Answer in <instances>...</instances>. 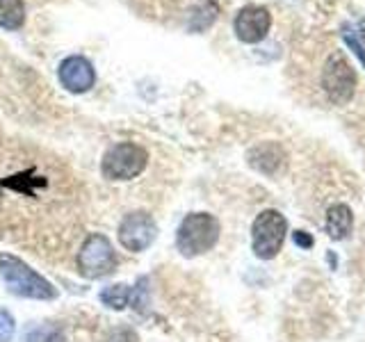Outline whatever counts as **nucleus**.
I'll list each match as a JSON object with an SVG mask.
<instances>
[{
  "instance_id": "f257e3e1",
  "label": "nucleus",
  "mask_w": 365,
  "mask_h": 342,
  "mask_svg": "<svg viewBox=\"0 0 365 342\" xmlns=\"http://www.w3.org/2000/svg\"><path fill=\"white\" fill-rule=\"evenodd\" d=\"M0 274L7 285V290L23 299H39L48 301L57 296V290L53 288L51 281H46L41 274L30 269L26 262L16 256L0 254Z\"/></svg>"
},
{
  "instance_id": "f03ea898",
  "label": "nucleus",
  "mask_w": 365,
  "mask_h": 342,
  "mask_svg": "<svg viewBox=\"0 0 365 342\" xmlns=\"http://www.w3.org/2000/svg\"><path fill=\"white\" fill-rule=\"evenodd\" d=\"M222 226L208 212H192L180 222L176 231V247L185 258L201 256L210 251L220 239Z\"/></svg>"
},
{
  "instance_id": "7ed1b4c3",
  "label": "nucleus",
  "mask_w": 365,
  "mask_h": 342,
  "mask_svg": "<svg viewBox=\"0 0 365 342\" xmlns=\"http://www.w3.org/2000/svg\"><path fill=\"white\" fill-rule=\"evenodd\" d=\"M148 165L146 148L135 142H119L103 155L101 174L108 180H133L142 174Z\"/></svg>"
},
{
  "instance_id": "20e7f679",
  "label": "nucleus",
  "mask_w": 365,
  "mask_h": 342,
  "mask_svg": "<svg viewBox=\"0 0 365 342\" xmlns=\"http://www.w3.org/2000/svg\"><path fill=\"white\" fill-rule=\"evenodd\" d=\"M285 233H288L285 217L279 210H262L251 226V249L260 260H272L281 251Z\"/></svg>"
},
{
  "instance_id": "39448f33",
  "label": "nucleus",
  "mask_w": 365,
  "mask_h": 342,
  "mask_svg": "<svg viewBox=\"0 0 365 342\" xmlns=\"http://www.w3.org/2000/svg\"><path fill=\"white\" fill-rule=\"evenodd\" d=\"M322 89L336 105L349 103L354 91H356V73L340 51L331 55L322 68Z\"/></svg>"
},
{
  "instance_id": "423d86ee",
  "label": "nucleus",
  "mask_w": 365,
  "mask_h": 342,
  "mask_svg": "<svg viewBox=\"0 0 365 342\" xmlns=\"http://www.w3.org/2000/svg\"><path fill=\"white\" fill-rule=\"evenodd\" d=\"M78 267L87 279H103L117 269V254L106 235H89L78 254Z\"/></svg>"
},
{
  "instance_id": "0eeeda50",
  "label": "nucleus",
  "mask_w": 365,
  "mask_h": 342,
  "mask_svg": "<svg viewBox=\"0 0 365 342\" xmlns=\"http://www.w3.org/2000/svg\"><path fill=\"white\" fill-rule=\"evenodd\" d=\"M158 235V226L151 214L146 212H128L119 224V242L125 251L140 254L153 244Z\"/></svg>"
},
{
  "instance_id": "6e6552de",
  "label": "nucleus",
  "mask_w": 365,
  "mask_h": 342,
  "mask_svg": "<svg viewBox=\"0 0 365 342\" xmlns=\"http://www.w3.org/2000/svg\"><path fill=\"white\" fill-rule=\"evenodd\" d=\"M272 28V14L267 7L260 5H245L237 11V16L233 21L235 37L242 43H258L267 37V32Z\"/></svg>"
},
{
  "instance_id": "1a4fd4ad",
  "label": "nucleus",
  "mask_w": 365,
  "mask_h": 342,
  "mask_svg": "<svg viewBox=\"0 0 365 342\" xmlns=\"http://www.w3.org/2000/svg\"><path fill=\"white\" fill-rule=\"evenodd\" d=\"M57 78L66 91L71 94H85L96 83V71L91 66L89 60H85L83 55H71L62 60L60 68H57Z\"/></svg>"
},
{
  "instance_id": "9d476101",
  "label": "nucleus",
  "mask_w": 365,
  "mask_h": 342,
  "mask_svg": "<svg viewBox=\"0 0 365 342\" xmlns=\"http://www.w3.org/2000/svg\"><path fill=\"white\" fill-rule=\"evenodd\" d=\"M283 160H285V155L281 151V146L274 144V142L260 144V146L249 151V165L258 171H262V174H274V171H279Z\"/></svg>"
},
{
  "instance_id": "9b49d317",
  "label": "nucleus",
  "mask_w": 365,
  "mask_h": 342,
  "mask_svg": "<svg viewBox=\"0 0 365 342\" xmlns=\"http://www.w3.org/2000/svg\"><path fill=\"white\" fill-rule=\"evenodd\" d=\"M354 228V214L345 203H336L327 210V233L334 239H345Z\"/></svg>"
},
{
  "instance_id": "f8f14e48",
  "label": "nucleus",
  "mask_w": 365,
  "mask_h": 342,
  "mask_svg": "<svg viewBox=\"0 0 365 342\" xmlns=\"http://www.w3.org/2000/svg\"><path fill=\"white\" fill-rule=\"evenodd\" d=\"M26 23V5L23 0H0V28L19 30Z\"/></svg>"
},
{
  "instance_id": "ddd939ff",
  "label": "nucleus",
  "mask_w": 365,
  "mask_h": 342,
  "mask_svg": "<svg viewBox=\"0 0 365 342\" xmlns=\"http://www.w3.org/2000/svg\"><path fill=\"white\" fill-rule=\"evenodd\" d=\"M130 299H133V290L128 285H110V288L101 292V301L110 306L112 311H123L130 304Z\"/></svg>"
},
{
  "instance_id": "4468645a",
  "label": "nucleus",
  "mask_w": 365,
  "mask_h": 342,
  "mask_svg": "<svg viewBox=\"0 0 365 342\" xmlns=\"http://www.w3.org/2000/svg\"><path fill=\"white\" fill-rule=\"evenodd\" d=\"M217 14H220V7H217L212 0H203V3L194 9V16H192V26L197 23L199 19H201V23L197 26V32H201V30H205V28H210L212 23H215V19H217ZM190 26V28H192Z\"/></svg>"
},
{
  "instance_id": "2eb2a0df",
  "label": "nucleus",
  "mask_w": 365,
  "mask_h": 342,
  "mask_svg": "<svg viewBox=\"0 0 365 342\" xmlns=\"http://www.w3.org/2000/svg\"><path fill=\"white\" fill-rule=\"evenodd\" d=\"M342 39H345V43L349 46L351 51H354V55L359 57V62L365 66V46H363V41L356 37V30H354L351 26L342 28Z\"/></svg>"
},
{
  "instance_id": "dca6fc26",
  "label": "nucleus",
  "mask_w": 365,
  "mask_h": 342,
  "mask_svg": "<svg viewBox=\"0 0 365 342\" xmlns=\"http://www.w3.org/2000/svg\"><path fill=\"white\" fill-rule=\"evenodd\" d=\"M11 336H14V317L0 308V342H9Z\"/></svg>"
},
{
  "instance_id": "f3484780",
  "label": "nucleus",
  "mask_w": 365,
  "mask_h": 342,
  "mask_svg": "<svg viewBox=\"0 0 365 342\" xmlns=\"http://www.w3.org/2000/svg\"><path fill=\"white\" fill-rule=\"evenodd\" d=\"M294 242L299 244L302 249H311L313 247V237L306 235L304 231H294Z\"/></svg>"
},
{
  "instance_id": "a211bd4d",
  "label": "nucleus",
  "mask_w": 365,
  "mask_h": 342,
  "mask_svg": "<svg viewBox=\"0 0 365 342\" xmlns=\"http://www.w3.org/2000/svg\"><path fill=\"white\" fill-rule=\"evenodd\" d=\"M0 201H3V187H0Z\"/></svg>"
}]
</instances>
